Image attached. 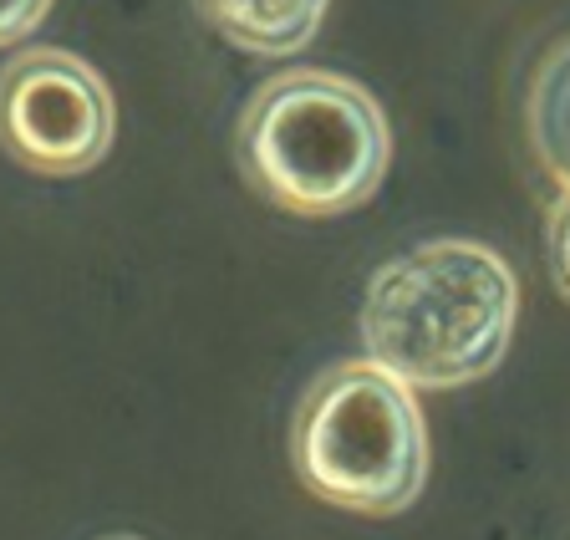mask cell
Returning a JSON list of instances; mask_svg holds the SVG:
<instances>
[{"label":"cell","mask_w":570,"mask_h":540,"mask_svg":"<svg viewBox=\"0 0 570 540\" xmlns=\"http://www.w3.org/2000/svg\"><path fill=\"white\" fill-rule=\"evenodd\" d=\"M520 281L479 240H428L372 271L362 296L367 362L403 387H463L510 352Z\"/></svg>","instance_id":"6da1fadb"},{"label":"cell","mask_w":570,"mask_h":540,"mask_svg":"<svg viewBox=\"0 0 570 540\" xmlns=\"http://www.w3.org/2000/svg\"><path fill=\"white\" fill-rule=\"evenodd\" d=\"M235 154L249 189L301 219L367 205L392 158L382 102L362 82L321 67H291L255 87L239 112Z\"/></svg>","instance_id":"7a4b0ae2"},{"label":"cell","mask_w":570,"mask_h":540,"mask_svg":"<svg viewBox=\"0 0 570 540\" xmlns=\"http://www.w3.org/2000/svg\"><path fill=\"white\" fill-rule=\"evenodd\" d=\"M291 464L336 510L403 516L428 480V429L413 387L367 357L326 367L291 423Z\"/></svg>","instance_id":"3957f363"},{"label":"cell","mask_w":570,"mask_h":540,"mask_svg":"<svg viewBox=\"0 0 570 540\" xmlns=\"http://www.w3.org/2000/svg\"><path fill=\"white\" fill-rule=\"evenodd\" d=\"M112 132V87L77 51L26 47L0 67V144L16 164L71 179L102 164Z\"/></svg>","instance_id":"277c9868"},{"label":"cell","mask_w":570,"mask_h":540,"mask_svg":"<svg viewBox=\"0 0 570 540\" xmlns=\"http://www.w3.org/2000/svg\"><path fill=\"white\" fill-rule=\"evenodd\" d=\"M204 26L255 57H291L316 41L332 0H194Z\"/></svg>","instance_id":"5b68a950"},{"label":"cell","mask_w":570,"mask_h":540,"mask_svg":"<svg viewBox=\"0 0 570 540\" xmlns=\"http://www.w3.org/2000/svg\"><path fill=\"white\" fill-rule=\"evenodd\" d=\"M57 0H0V47H16L51 16Z\"/></svg>","instance_id":"8992f818"},{"label":"cell","mask_w":570,"mask_h":540,"mask_svg":"<svg viewBox=\"0 0 570 540\" xmlns=\"http://www.w3.org/2000/svg\"><path fill=\"white\" fill-rule=\"evenodd\" d=\"M102 540H138V536H102Z\"/></svg>","instance_id":"52a82bcc"}]
</instances>
